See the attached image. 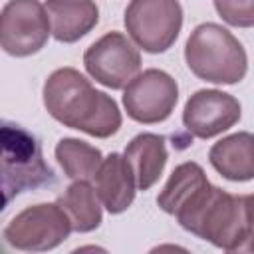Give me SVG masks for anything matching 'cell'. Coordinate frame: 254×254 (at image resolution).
<instances>
[{"label": "cell", "mask_w": 254, "mask_h": 254, "mask_svg": "<svg viewBox=\"0 0 254 254\" xmlns=\"http://www.w3.org/2000/svg\"><path fill=\"white\" fill-rule=\"evenodd\" d=\"M44 105L62 125L97 139H107L121 127V111L115 99L97 91L73 67H60L48 75L44 83Z\"/></svg>", "instance_id": "1"}, {"label": "cell", "mask_w": 254, "mask_h": 254, "mask_svg": "<svg viewBox=\"0 0 254 254\" xmlns=\"http://www.w3.org/2000/svg\"><path fill=\"white\" fill-rule=\"evenodd\" d=\"M179 224L226 252L250 250L252 196L230 194L210 183L177 212Z\"/></svg>", "instance_id": "2"}, {"label": "cell", "mask_w": 254, "mask_h": 254, "mask_svg": "<svg viewBox=\"0 0 254 254\" xmlns=\"http://www.w3.org/2000/svg\"><path fill=\"white\" fill-rule=\"evenodd\" d=\"M56 185L40 139L16 121L0 119V214L22 192Z\"/></svg>", "instance_id": "3"}, {"label": "cell", "mask_w": 254, "mask_h": 254, "mask_svg": "<svg viewBox=\"0 0 254 254\" xmlns=\"http://www.w3.org/2000/svg\"><path fill=\"white\" fill-rule=\"evenodd\" d=\"M189 69L210 83H238L248 69V58L242 44L214 22L198 24L185 46Z\"/></svg>", "instance_id": "4"}, {"label": "cell", "mask_w": 254, "mask_h": 254, "mask_svg": "<svg viewBox=\"0 0 254 254\" xmlns=\"http://www.w3.org/2000/svg\"><path fill=\"white\" fill-rule=\"evenodd\" d=\"M181 26L179 0H131L125 10V28L131 40L149 54L167 52L177 42Z\"/></svg>", "instance_id": "5"}, {"label": "cell", "mask_w": 254, "mask_h": 254, "mask_svg": "<svg viewBox=\"0 0 254 254\" xmlns=\"http://www.w3.org/2000/svg\"><path fill=\"white\" fill-rule=\"evenodd\" d=\"M69 232L71 224L60 204L42 202L18 212L4 228V238L16 250L46 252L60 246Z\"/></svg>", "instance_id": "6"}, {"label": "cell", "mask_w": 254, "mask_h": 254, "mask_svg": "<svg viewBox=\"0 0 254 254\" xmlns=\"http://www.w3.org/2000/svg\"><path fill=\"white\" fill-rule=\"evenodd\" d=\"M50 38V20L40 0H10L0 10V48L14 58L38 54Z\"/></svg>", "instance_id": "7"}, {"label": "cell", "mask_w": 254, "mask_h": 254, "mask_svg": "<svg viewBox=\"0 0 254 254\" xmlns=\"http://www.w3.org/2000/svg\"><path fill=\"white\" fill-rule=\"evenodd\" d=\"M87 73L109 89H123L141 69V54L121 32H109L83 54Z\"/></svg>", "instance_id": "8"}, {"label": "cell", "mask_w": 254, "mask_h": 254, "mask_svg": "<svg viewBox=\"0 0 254 254\" xmlns=\"http://www.w3.org/2000/svg\"><path fill=\"white\" fill-rule=\"evenodd\" d=\"M179 101V85L167 71L151 67L137 73L123 93V105L127 115L145 125L165 121Z\"/></svg>", "instance_id": "9"}, {"label": "cell", "mask_w": 254, "mask_h": 254, "mask_svg": "<svg viewBox=\"0 0 254 254\" xmlns=\"http://www.w3.org/2000/svg\"><path fill=\"white\" fill-rule=\"evenodd\" d=\"M240 111V101L234 95L218 89H198L185 103L183 123L190 135L210 139L238 123Z\"/></svg>", "instance_id": "10"}, {"label": "cell", "mask_w": 254, "mask_h": 254, "mask_svg": "<svg viewBox=\"0 0 254 254\" xmlns=\"http://www.w3.org/2000/svg\"><path fill=\"white\" fill-rule=\"evenodd\" d=\"M95 192L109 214L125 212L135 198V177L123 155L111 153L95 173Z\"/></svg>", "instance_id": "11"}, {"label": "cell", "mask_w": 254, "mask_h": 254, "mask_svg": "<svg viewBox=\"0 0 254 254\" xmlns=\"http://www.w3.org/2000/svg\"><path fill=\"white\" fill-rule=\"evenodd\" d=\"M50 34L62 44H73L89 34L99 22V8L93 0H46Z\"/></svg>", "instance_id": "12"}, {"label": "cell", "mask_w": 254, "mask_h": 254, "mask_svg": "<svg viewBox=\"0 0 254 254\" xmlns=\"http://www.w3.org/2000/svg\"><path fill=\"white\" fill-rule=\"evenodd\" d=\"M208 161L224 179L244 183L254 177V139L252 133L240 131L214 143Z\"/></svg>", "instance_id": "13"}, {"label": "cell", "mask_w": 254, "mask_h": 254, "mask_svg": "<svg viewBox=\"0 0 254 254\" xmlns=\"http://www.w3.org/2000/svg\"><path fill=\"white\" fill-rule=\"evenodd\" d=\"M123 157L133 171L137 189L147 190L159 181L167 165L165 137L157 133H141L131 139V143L125 147Z\"/></svg>", "instance_id": "14"}, {"label": "cell", "mask_w": 254, "mask_h": 254, "mask_svg": "<svg viewBox=\"0 0 254 254\" xmlns=\"http://www.w3.org/2000/svg\"><path fill=\"white\" fill-rule=\"evenodd\" d=\"M206 185H208V179L198 163H192V161L183 163L171 173L169 181L165 183L163 190L157 196V204L167 214L177 216V212L185 208Z\"/></svg>", "instance_id": "15"}, {"label": "cell", "mask_w": 254, "mask_h": 254, "mask_svg": "<svg viewBox=\"0 0 254 254\" xmlns=\"http://www.w3.org/2000/svg\"><path fill=\"white\" fill-rule=\"evenodd\" d=\"M58 204L75 232H91L101 224V204L89 181H73L60 194Z\"/></svg>", "instance_id": "16"}, {"label": "cell", "mask_w": 254, "mask_h": 254, "mask_svg": "<svg viewBox=\"0 0 254 254\" xmlns=\"http://www.w3.org/2000/svg\"><path fill=\"white\" fill-rule=\"evenodd\" d=\"M56 159L71 181H91L103 161L101 151L85 141L64 137L56 145Z\"/></svg>", "instance_id": "17"}, {"label": "cell", "mask_w": 254, "mask_h": 254, "mask_svg": "<svg viewBox=\"0 0 254 254\" xmlns=\"http://www.w3.org/2000/svg\"><path fill=\"white\" fill-rule=\"evenodd\" d=\"M218 16L236 28H252L254 24V0H214Z\"/></svg>", "instance_id": "18"}]
</instances>
